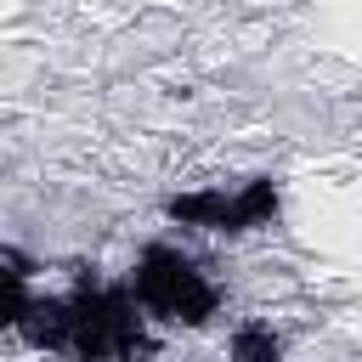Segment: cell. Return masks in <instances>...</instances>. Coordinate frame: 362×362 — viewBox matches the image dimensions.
<instances>
[{
    "mask_svg": "<svg viewBox=\"0 0 362 362\" xmlns=\"http://www.w3.org/2000/svg\"><path fill=\"white\" fill-rule=\"evenodd\" d=\"M130 288H136V300H141L147 317L187 322V328H198L215 311V300H221L215 283H209V272L192 255H181V249H147L141 266H136V277H130Z\"/></svg>",
    "mask_w": 362,
    "mask_h": 362,
    "instance_id": "cell-2",
    "label": "cell"
},
{
    "mask_svg": "<svg viewBox=\"0 0 362 362\" xmlns=\"http://www.w3.org/2000/svg\"><path fill=\"white\" fill-rule=\"evenodd\" d=\"M45 339L57 351H68L74 362H136V356H147V311H141L136 288L130 294L90 288V294L51 305Z\"/></svg>",
    "mask_w": 362,
    "mask_h": 362,
    "instance_id": "cell-1",
    "label": "cell"
}]
</instances>
